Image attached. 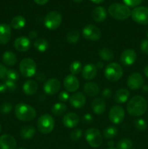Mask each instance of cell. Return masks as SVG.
<instances>
[{
    "label": "cell",
    "mask_w": 148,
    "mask_h": 149,
    "mask_svg": "<svg viewBox=\"0 0 148 149\" xmlns=\"http://www.w3.org/2000/svg\"><path fill=\"white\" fill-rule=\"evenodd\" d=\"M15 116L20 121L29 122L36 116V111L34 108L24 103H20L15 108Z\"/></svg>",
    "instance_id": "obj_2"
},
{
    "label": "cell",
    "mask_w": 148,
    "mask_h": 149,
    "mask_svg": "<svg viewBox=\"0 0 148 149\" xmlns=\"http://www.w3.org/2000/svg\"><path fill=\"white\" fill-rule=\"evenodd\" d=\"M112 94H113L112 90H110V89L107 88V89H104V90L102 92L101 95L104 99H110V97H111Z\"/></svg>",
    "instance_id": "obj_45"
},
{
    "label": "cell",
    "mask_w": 148,
    "mask_h": 149,
    "mask_svg": "<svg viewBox=\"0 0 148 149\" xmlns=\"http://www.w3.org/2000/svg\"><path fill=\"white\" fill-rule=\"evenodd\" d=\"M36 36H37V33H36V31H30V33H29V37H30V39H35Z\"/></svg>",
    "instance_id": "obj_51"
},
{
    "label": "cell",
    "mask_w": 148,
    "mask_h": 149,
    "mask_svg": "<svg viewBox=\"0 0 148 149\" xmlns=\"http://www.w3.org/2000/svg\"><path fill=\"white\" fill-rule=\"evenodd\" d=\"M108 13L113 18L118 20H126L131 14V11L128 6L120 3H113L110 5Z\"/></svg>",
    "instance_id": "obj_3"
},
{
    "label": "cell",
    "mask_w": 148,
    "mask_h": 149,
    "mask_svg": "<svg viewBox=\"0 0 148 149\" xmlns=\"http://www.w3.org/2000/svg\"><path fill=\"white\" fill-rule=\"evenodd\" d=\"M79 81L73 74L65 77L63 81V86L65 90L69 93H74L79 88Z\"/></svg>",
    "instance_id": "obj_14"
},
{
    "label": "cell",
    "mask_w": 148,
    "mask_h": 149,
    "mask_svg": "<svg viewBox=\"0 0 148 149\" xmlns=\"http://www.w3.org/2000/svg\"><path fill=\"white\" fill-rule=\"evenodd\" d=\"M147 36L148 37V31H147Z\"/></svg>",
    "instance_id": "obj_60"
},
{
    "label": "cell",
    "mask_w": 148,
    "mask_h": 149,
    "mask_svg": "<svg viewBox=\"0 0 148 149\" xmlns=\"http://www.w3.org/2000/svg\"><path fill=\"white\" fill-rule=\"evenodd\" d=\"M26 18L23 16L17 15L12 20L11 26L14 29L19 30V29H21L24 27L25 25H26Z\"/></svg>",
    "instance_id": "obj_29"
},
{
    "label": "cell",
    "mask_w": 148,
    "mask_h": 149,
    "mask_svg": "<svg viewBox=\"0 0 148 149\" xmlns=\"http://www.w3.org/2000/svg\"><path fill=\"white\" fill-rule=\"evenodd\" d=\"M80 122V118L73 112L67 113L62 118V123L67 128H74L78 126Z\"/></svg>",
    "instance_id": "obj_18"
},
{
    "label": "cell",
    "mask_w": 148,
    "mask_h": 149,
    "mask_svg": "<svg viewBox=\"0 0 148 149\" xmlns=\"http://www.w3.org/2000/svg\"><path fill=\"white\" fill-rule=\"evenodd\" d=\"M103 66H104V64L102 62H98L97 64V68H102Z\"/></svg>",
    "instance_id": "obj_55"
},
{
    "label": "cell",
    "mask_w": 148,
    "mask_h": 149,
    "mask_svg": "<svg viewBox=\"0 0 148 149\" xmlns=\"http://www.w3.org/2000/svg\"><path fill=\"white\" fill-rule=\"evenodd\" d=\"M132 19L138 24L148 25V7H136L131 11Z\"/></svg>",
    "instance_id": "obj_9"
},
{
    "label": "cell",
    "mask_w": 148,
    "mask_h": 149,
    "mask_svg": "<svg viewBox=\"0 0 148 149\" xmlns=\"http://www.w3.org/2000/svg\"><path fill=\"white\" fill-rule=\"evenodd\" d=\"M86 97L81 92H77L70 96V104L75 109L82 108L86 104Z\"/></svg>",
    "instance_id": "obj_16"
},
{
    "label": "cell",
    "mask_w": 148,
    "mask_h": 149,
    "mask_svg": "<svg viewBox=\"0 0 148 149\" xmlns=\"http://www.w3.org/2000/svg\"><path fill=\"white\" fill-rule=\"evenodd\" d=\"M144 74H145V77L148 78V64L145 65V68H144Z\"/></svg>",
    "instance_id": "obj_52"
},
{
    "label": "cell",
    "mask_w": 148,
    "mask_h": 149,
    "mask_svg": "<svg viewBox=\"0 0 148 149\" xmlns=\"http://www.w3.org/2000/svg\"><path fill=\"white\" fill-rule=\"evenodd\" d=\"M97 68L92 63H88L84 67L82 76L86 80H91L97 76Z\"/></svg>",
    "instance_id": "obj_21"
},
{
    "label": "cell",
    "mask_w": 148,
    "mask_h": 149,
    "mask_svg": "<svg viewBox=\"0 0 148 149\" xmlns=\"http://www.w3.org/2000/svg\"><path fill=\"white\" fill-rule=\"evenodd\" d=\"M7 79L12 80V81H16L19 79V74L17 71L14 69H9L7 71Z\"/></svg>",
    "instance_id": "obj_37"
},
{
    "label": "cell",
    "mask_w": 148,
    "mask_h": 149,
    "mask_svg": "<svg viewBox=\"0 0 148 149\" xmlns=\"http://www.w3.org/2000/svg\"><path fill=\"white\" fill-rule=\"evenodd\" d=\"M73 1L74 2H75V3H80V2H81L83 0H73Z\"/></svg>",
    "instance_id": "obj_57"
},
{
    "label": "cell",
    "mask_w": 148,
    "mask_h": 149,
    "mask_svg": "<svg viewBox=\"0 0 148 149\" xmlns=\"http://www.w3.org/2000/svg\"><path fill=\"white\" fill-rule=\"evenodd\" d=\"M132 143L131 141L128 138H123L120 140L117 144V149H131Z\"/></svg>",
    "instance_id": "obj_36"
},
{
    "label": "cell",
    "mask_w": 148,
    "mask_h": 149,
    "mask_svg": "<svg viewBox=\"0 0 148 149\" xmlns=\"http://www.w3.org/2000/svg\"><path fill=\"white\" fill-rule=\"evenodd\" d=\"M85 138L89 145L93 148L100 147L102 143V135L99 130L89 128L85 132Z\"/></svg>",
    "instance_id": "obj_7"
},
{
    "label": "cell",
    "mask_w": 148,
    "mask_h": 149,
    "mask_svg": "<svg viewBox=\"0 0 148 149\" xmlns=\"http://www.w3.org/2000/svg\"><path fill=\"white\" fill-rule=\"evenodd\" d=\"M2 61L5 65L12 66L15 65L17 62V56L11 51H6L2 55Z\"/></svg>",
    "instance_id": "obj_28"
},
{
    "label": "cell",
    "mask_w": 148,
    "mask_h": 149,
    "mask_svg": "<svg viewBox=\"0 0 148 149\" xmlns=\"http://www.w3.org/2000/svg\"><path fill=\"white\" fill-rule=\"evenodd\" d=\"M12 104L10 103H2V104L0 106V112L3 114H7V113H10L12 110Z\"/></svg>",
    "instance_id": "obj_40"
},
{
    "label": "cell",
    "mask_w": 148,
    "mask_h": 149,
    "mask_svg": "<svg viewBox=\"0 0 148 149\" xmlns=\"http://www.w3.org/2000/svg\"><path fill=\"white\" fill-rule=\"evenodd\" d=\"M19 69L23 77H31L36 74V64L31 58H24L20 62Z\"/></svg>",
    "instance_id": "obj_6"
},
{
    "label": "cell",
    "mask_w": 148,
    "mask_h": 149,
    "mask_svg": "<svg viewBox=\"0 0 148 149\" xmlns=\"http://www.w3.org/2000/svg\"><path fill=\"white\" fill-rule=\"evenodd\" d=\"M17 143L12 135L4 134L0 136V148L1 149H16Z\"/></svg>",
    "instance_id": "obj_17"
},
{
    "label": "cell",
    "mask_w": 148,
    "mask_h": 149,
    "mask_svg": "<svg viewBox=\"0 0 148 149\" xmlns=\"http://www.w3.org/2000/svg\"><path fill=\"white\" fill-rule=\"evenodd\" d=\"M7 90L5 84H0V93H5L6 90Z\"/></svg>",
    "instance_id": "obj_50"
},
{
    "label": "cell",
    "mask_w": 148,
    "mask_h": 149,
    "mask_svg": "<svg viewBox=\"0 0 148 149\" xmlns=\"http://www.w3.org/2000/svg\"><path fill=\"white\" fill-rule=\"evenodd\" d=\"M35 3L39 5H44V4H46L49 1V0H33Z\"/></svg>",
    "instance_id": "obj_49"
},
{
    "label": "cell",
    "mask_w": 148,
    "mask_h": 149,
    "mask_svg": "<svg viewBox=\"0 0 148 149\" xmlns=\"http://www.w3.org/2000/svg\"><path fill=\"white\" fill-rule=\"evenodd\" d=\"M117 128L113 126H109L106 127L103 131V136L106 139H113L118 135Z\"/></svg>",
    "instance_id": "obj_33"
},
{
    "label": "cell",
    "mask_w": 148,
    "mask_h": 149,
    "mask_svg": "<svg viewBox=\"0 0 148 149\" xmlns=\"http://www.w3.org/2000/svg\"><path fill=\"white\" fill-rule=\"evenodd\" d=\"M1 125H0V132H1Z\"/></svg>",
    "instance_id": "obj_58"
},
{
    "label": "cell",
    "mask_w": 148,
    "mask_h": 149,
    "mask_svg": "<svg viewBox=\"0 0 148 149\" xmlns=\"http://www.w3.org/2000/svg\"><path fill=\"white\" fill-rule=\"evenodd\" d=\"M93 121V117L90 113L84 114L83 116V122L85 124H91Z\"/></svg>",
    "instance_id": "obj_46"
},
{
    "label": "cell",
    "mask_w": 148,
    "mask_h": 149,
    "mask_svg": "<svg viewBox=\"0 0 148 149\" xmlns=\"http://www.w3.org/2000/svg\"><path fill=\"white\" fill-rule=\"evenodd\" d=\"M36 78L38 81L42 82V81H44L45 79H46V75L43 72H38L36 74Z\"/></svg>",
    "instance_id": "obj_48"
},
{
    "label": "cell",
    "mask_w": 148,
    "mask_h": 149,
    "mask_svg": "<svg viewBox=\"0 0 148 149\" xmlns=\"http://www.w3.org/2000/svg\"><path fill=\"white\" fill-rule=\"evenodd\" d=\"M144 82L143 77L139 73H133L128 78L127 86L131 90H136L143 87Z\"/></svg>",
    "instance_id": "obj_13"
},
{
    "label": "cell",
    "mask_w": 148,
    "mask_h": 149,
    "mask_svg": "<svg viewBox=\"0 0 148 149\" xmlns=\"http://www.w3.org/2000/svg\"><path fill=\"white\" fill-rule=\"evenodd\" d=\"M104 77L110 81H117L122 77L123 74L121 65L115 62L109 63L104 71Z\"/></svg>",
    "instance_id": "obj_4"
},
{
    "label": "cell",
    "mask_w": 148,
    "mask_h": 149,
    "mask_svg": "<svg viewBox=\"0 0 148 149\" xmlns=\"http://www.w3.org/2000/svg\"><path fill=\"white\" fill-rule=\"evenodd\" d=\"M134 126L139 130L144 131L147 127V124L144 119H139L134 121Z\"/></svg>",
    "instance_id": "obj_38"
},
{
    "label": "cell",
    "mask_w": 148,
    "mask_h": 149,
    "mask_svg": "<svg viewBox=\"0 0 148 149\" xmlns=\"http://www.w3.org/2000/svg\"><path fill=\"white\" fill-rule=\"evenodd\" d=\"M20 136L24 140H30L33 138L36 133V130L31 125L24 126L20 130Z\"/></svg>",
    "instance_id": "obj_27"
},
{
    "label": "cell",
    "mask_w": 148,
    "mask_h": 149,
    "mask_svg": "<svg viewBox=\"0 0 148 149\" xmlns=\"http://www.w3.org/2000/svg\"><path fill=\"white\" fill-rule=\"evenodd\" d=\"M91 107L94 113L96 114H102L104 113L106 110V105L105 102L103 99L100 98V97H97V98H94L93 101L91 102Z\"/></svg>",
    "instance_id": "obj_22"
},
{
    "label": "cell",
    "mask_w": 148,
    "mask_h": 149,
    "mask_svg": "<svg viewBox=\"0 0 148 149\" xmlns=\"http://www.w3.org/2000/svg\"><path fill=\"white\" fill-rule=\"evenodd\" d=\"M84 91L89 97H95L100 93V88L96 83L89 81L84 84Z\"/></svg>",
    "instance_id": "obj_26"
},
{
    "label": "cell",
    "mask_w": 148,
    "mask_h": 149,
    "mask_svg": "<svg viewBox=\"0 0 148 149\" xmlns=\"http://www.w3.org/2000/svg\"><path fill=\"white\" fill-rule=\"evenodd\" d=\"M69 98H70V95H69V94H68V92L62 91L59 93V99L60 101L66 102L69 100Z\"/></svg>",
    "instance_id": "obj_44"
},
{
    "label": "cell",
    "mask_w": 148,
    "mask_h": 149,
    "mask_svg": "<svg viewBox=\"0 0 148 149\" xmlns=\"http://www.w3.org/2000/svg\"><path fill=\"white\" fill-rule=\"evenodd\" d=\"M82 135V131L80 129H74L73 130L71 131V134H70V138L72 141H78L80 138H81Z\"/></svg>",
    "instance_id": "obj_39"
},
{
    "label": "cell",
    "mask_w": 148,
    "mask_h": 149,
    "mask_svg": "<svg viewBox=\"0 0 148 149\" xmlns=\"http://www.w3.org/2000/svg\"><path fill=\"white\" fill-rule=\"evenodd\" d=\"M136 60V53L133 49H127L123 51L120 57V61L123 65L129 66L134 63Z\"/></svg>",
    "instance_id": "obj_15"
},
{
    "label": "cell",
    "mask_w": 148,
    "mask_h": 149,
    "mask_svg": "<svg viewBox=\"0 0 148 149\" xmlns=\"http://www.w3.org/2000/svg\"><path fill=\"white\" fill-rule=\"evenodd\" d=\"M90 1L95 3V4H101V3H102L104 0H90Z\"/></svg>",
    "instance_id": "obj_54"
},
{
    "label": "cell",
    "mask_w": 148,
    "mask_h": 149,
    "mask_svg": "<svg viewBox=\"0 0 148 149\" xmlns=\"http://www.w3.org/2000/svg\"><path fill=\"white\" fill-rule=\"evenodd\" d=\"M34 47L37 49L39 52H44L45 51L47 50L48 47H49V43L44 38H39L36 40H35L34 43Z\"/></svg>",
    "instance_id": "obj_30"
},
{
    "label": "cell",
    "mask_w": 148,
    "mask_h": 149,
    "mask_svg": "<svg viewBox=\"0 0 148 149\" xmlns=\"http://www.w3.org/2000/svg\"><path fill=\"white\" fill-rule=\"evenodd\" d=\"M107 149H115V148H107Z\"/></svg>",
    "instance_id": "obj_59"
},
{
    "label": "cell",
    "mask_w": 148,
    "mask_h": 149,
    "mask_svg": "<svg viewBox=\"0 0 148 149\" xmlns=\"http://www.w3.org/2000/svg\"><path fill=\"white\" fill-rule=\"evenodd\" d=\"M140 49L145 55H148V39H143L140 44Z\"/></svg>",
    "instance_id": "obj_43"
},
{
    "label": "cell",
    "mask_w": 148,
    "mask_h": 149,
    "mask_svg": "<svg viewBox=\"0 0 148 149\" xmlns=\"http://www.w3.org/2000/svg\"><path fill=\"white\" fill-rule=\"evenodd\" d=\"M125 117L124 109L120 106H114L109 111V119L115 125L120 124Z\"/></svg>",
    "instance_id": "obj_11"
},
{
    "label": "cell",
    "mask_w": 148,
    "mask_h": 149,
    "mask_svg": "<svg viewBox=\"0 0 148 149\" xmlns=\"http://www.w3.org/2000/svg\"><path fill=\"white\" fill-rule=\"evenodd\" d=\"M18 149H26V148H18Z\"/></svg>",
    "instance_id": "obj_61"
},
{
    "label": "cell",
    "mask_w": 148,
    "mask_h": 149,
    "mask_svg": "<svg viewBox=\"0 0 148 149\" xmlns=\"http://www.w3.org/2000/svg\"><path fill=\"white\" fill-rule=\"evenodd\" d=\"M108 146H111V148H113V144H114V143H113V141H109L108 142Z\"/></svg>",
    "instance_id": "obj_56"
},
{
    "label": "cell",
    "mask_w": 148,
    "mask_h": 149,
    "mask_svg": "<svg viewBox=\"0 0 148 149\" xmlns=\"http://www.w3.org/2000/svg\"><path fill=\"white\" fill-rule=\"evenodd\" d=\"M129 96H130V93L129 90L123 88L119 89L115 93L113 98L116 103L121 104V103H124L127 101L128 99L129 98Z\"/></svg>",
    "instance_id": "obj_24"
},
{
    "label": "cell",
    "mask_w": 148,
    "mask_h": 149,
    "mask_svg": "<svg viewBox=\"0 0 148 149\" xmlns=\"http://www.w3.org/2000/svg\"><path fill=\"white\" fill-rule=\"evenodd\" d=\"M55 127V120L51 115L45 113L39 116L37 121V128L42 134H49Z\"/></svg>",
    "instance_id": "obj_5"
},
{
    "label": "cell",
    "mask_w": 148,
    "mask_h": 149,
    "mask_svg": "<svg viewBox=\"0 0 148 149\" xmlns=\"http://www.w3.org/2000/svg\"><path fill=\"white\" fill-rule=\"evenodd\" d=\"M30 41L28 38L21 36L18 37L15 40L14 47L18 52H25L30 49Z\"/></svg>",
    "instance_id": "obj_19"
},
{
    "label": "cell",
    "mask_w": 148,
    "mask_h": 149,
    "mask_svg": "<svg viewBox=\"0 0 148 149\" xmlns=\"http://www.w3.org/2000/svg\"><path fill=\"white\" fill-rule=\"evenodd\" d=\"M67 111L66 105L62 103H57L52 106V113L55 116H59L61 115L64 114L65 112Z\"/></svg>",
    "instance_id": "obj_32"
},
{
    "label": "cell",
    "mask_w": 148,
    "mask_h": 149,
    "mask_svg": "<svg viewBox=\"0 0 148 149\" xmlns=\"http://www.w3.org/2000/svg\"><path fill=\"white\" fill-rule=\"evenodd\" d=\"M82 34L87 40L98 41L101 38V31L97 26L89 24L84 28Z\"/></svg>",
    "instance_id": "obj_10"
},
{
    "label": "cell",
    "mask_w": 148,
    "mask_h": 149,
    "mask_svg": "<svg viewBox=\"0 0 148 149\" xmlns=\"http://www.w3.org/2000/svg\"><path fill=\"white\" fill-rule=\"evenodd\" d=\"M60 81L57 79H49L44 84L43 90L46 94L49 95H54L60 90Z\"/></svg>",
    "instance_id": "obj_12"
},
{
    "label": "cell",
    "mask_w": 148,
    "mask_h": 149,
    "mask_svg": "<svg viewBox=\"0 0 148 149\" xmlns=\"http://www.w3.org/2000/svg\"><path fill=\"white\" fill-rule=\"evenodd\" d=\"M123 1L125 3V4L128 7H134L139 5L143 0H123Z\"/></svg>",
    "instance_id": "obj_42"
},
{
    "label": "cell",
    "mask_w": 148,
    "mask_h": 149,
    "mask_svg": "<svg viewBox=\"0 0 148 149\" xmlns=\"http://www.w3.org/2000/svg\"><path fill=\"white\" fill-rule=\"evenodd\" d=\"M81 66H82L81 63L78 61H75L71 63V65H70V71H71V74L75 76L79 74L80 71H81Z\"/></svg>",
    "instance_id": "obj_35"
},
{
    "label": "cell",
    "mask_w": 148,
    "mask_h": 149,
    "mask_svg": "<svg viewBox=\"0 0 148 149\" xmlns=\"http://www.w3.org/2000/svg\"><path fill=\"white\" fill-rule=\"evenodd\" d=\"M99 56L103 61H111L114 58V53L109 48H102L99 51Z\"/></svg>",
    "instance_id": "obj_31"
},
{
    "label": "cell",
    "mask_w": 148,
    "mask_h": 149,
    "mask_svg": "<svg viewBox=\"0 0 148 149\" xmlns=\"http://www.w3.org/2000/svg\"><path fill=\"white\" fill-rule=\"evenodd\" d=\"M11 38V27L7 23L0 24V45H6Z\"/></svg>",
    "instance_id": "obj_20"
},
{
    "label": "cell",
    "mask_w": 148,
    "mask_h": 149,
    "mask_svg": "<svg viewBox=\"0 0 148 149\" xmlns=\"http://www.w3.org/2000/svg\"><path fill=\"white\" fill-rule=\"evenodd\" d=\"M92 16L93 20L97 23H102L104 21L107 17V12H106L105 9L103 7L99 6V7H95L92 12Z\"/></svg>",
    "instance_id": "obj_23"
},
{
    "label": "cell",
    "mask_w": 148,
    "mask_h": 149,
    "mask_svg": "<svg viewBox=\"0 0 148 149\" xmlns=\"http://www.w3.org/2000/svg\"><path fill=\"white\" fill-rule=\"evenodd\" d=\"M7 70L6 67L1 63H0V79L5 78L6 75H7Z\"/></svg>",
    "instance_id": "obj_47"
},
{
    "label": "cell",
    "mask_w": 148,
    "mask_h": 149,
    "mask_svg": "<svg viewBox=\"0 0 148 149\" xmlns=\"http://www.w3.org/2000/svg\"><path fill=\"white\" fill-rule=\"evenodd\" d=\"M62 17L57 11H51L47 13L44 18V26L49 30H55L59 27Z\"/></svg>",
    "instance_id": "obj_8"
},
{
    "label": "cell",
    "mask_w": 148,
    "mask_h": 149,
    "mask_svg": "<svg viewBox=\"0 0 148 149\" xmlns=\"http://www.w3.org/2000/svg\"><path fill=\"white\" fill-rule=\"evenodd\" d=\"M39 85L37 82L33 80H28L24 83L23 87V92L26 95H33L37 92Z\"/></svg>",
    "instance_id": "obj_25"
},
{
    "label": "cell",
    "mask_w": 148,
    "mask_h": 149,
    "mask_svg": "<svg viewBox=\"0 0 148 149\" xmlns=\"http://www.w3.org/2000/svg\"><path fill=\"white\" fill-rule=\"evenodd\" d=\"M142 91L144 93H148V85L147 84H144L143 87H142Z\"/></svg>",
    "instance_id": "obj_53"
},
{
    "label": "cell",
    "mask_w": 148,
    "mask_h": 149,
    "mask_svg": "<svg viewBox=\"0 0 148 149\" xmlns=\"http://www.w3.org/2000/svg\"><path fill=\"white\" fill-rule=\"evenodd\" d=\"M80 33L78 31L73 30L68 32L66 36L67 42L70 44H75L79 40Z\"/></svg>",
    "instance_id": "obj_34"
},
{
    "label": "cell",
    "mask_w": 148,
    "mask_h": 149,
    "mask_svg": "<svg viewBox=\"0 0 148 149\" xmlns=\"http://www.w3.org/2000/svg\"><path fill=\"white\" fill-rule=\"evenodd\" d=\"M6 87L9 90H10L11 92H15L17 90V84H16V81H12V80L7 79L4 82Z\"/></svg>",
    "instance_id": "obj_41"
},
{
    "label": "cell",
    "mask_w": 148,
    "mask_h": 149,
    "mask_svg": "<svg viewBox=\"0 0 148 149\" xmlns=\"http://www.w3.org/2000/svg\"><path fill=\"white\" fill-rule=\"evenodd\" d=\"M127 111L131 116L139 117L147 110V103L142 96L136 95L130 99L126 106Z\"/></svg>",
    "instance_id": "obj_1"
}]
</instances>
